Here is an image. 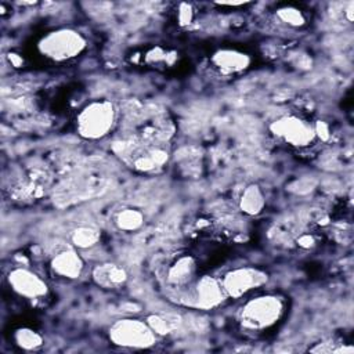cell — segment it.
<instances>
[{
    "label": "cell",
    "instance_id": "obj_19",
    "mask_svg": "<svg viewBox=\"0 0 354 354\" xmlns=\"http://www.w3.org/2000/svg\"><path fill=\"white\" fill-rule=\"evenodd\" d=\"M101 234L91 225H79L69 234L71 245L75 249H90L100 242Z\"/></svg>",
    "mask_w": 354,
    "mask_h": 354
},
{
    "label": "cell",
    "instance_id": "obj_14",
    "mask_svg": "<svg viewBox=\"0 0 354 354\" xmlns=\"http://www.w3.org/2000/svg\"><path fill=\"white\" fill-rule=\"evenodd\" d=\"M93 282L104 289L122 288L127 281L126 270L116 263H100L91 268Z\"/></svg>",
    "mask_w": 354,
    "mask_h": 354
},
{
    "label": "cell",
    "instance_id": "obj_6",
    "mask_svg": "<svg viewBox=\"0 0 354 354\" xmlns=\"http://www.w3.org/2000/svg\"><path fill=\"white\" fill-rule=\"evenodd\" d=\"M270 133L277 141L295 149H306L318 140L315 122L297 113H285L274 119L270 123Z\"/></svg>",
    "mask_w": 354,
    "mask_h": 354
},
{
    "label": "cell",
    "instance_id": "obj_1",
    "mask_svg": "<svg viewBox=\"0 0 354 354\" xmlns=\"http://www.w3.org/2000/svg\"><path fill=\"white\" fill-rule=\"evenodd\" d=\"M286 301L281 295L264 293L248 299L236 313L239 326L249 332H264L277 325L285 314Z\"/></svg>",
    "mask_w": 354,
    "mask_h": 354
},
{
    "label": "cell",
    "instance_id": "obj_10",
    "mask_svg": "<svg viewBox=\"0 0 354 354\" xmlns=\"http://www.w3.org/2000/svg\"><path fill=\"white\" fill-rule=\"evenodd\" d=\"M7 283L12 293L29 301H40L48 296L47 282L25 266H14L7 272Z\"/></svg>",
    "mask_w": 354,
    "mask_h": 354
},
{
    "label": "cell",
    "instance_id": "obj_11",
    "mask_svg": "<svg viewBox=\"0 0 354 354\" xmlns=\"http://www.w3.org/2000/svg\"><path fill=\"white\" fill-rule=\"evenodd\" d=\"M209 64H210V68L217 75L224 77H232L249 69L252 64V58L248 53L242 50L224 47V48L216 50L210 55Z\"/></svg>",
    "mask_w": 354,
    "mask_h": 354
},
{
    "label": "cell",
    "instance_id": "obj_5",
    "mask_svg": "<svg viewBox=\"0 0 354 354\" xmlns=\"http://www.w3.org/2000/svg\"><path fill=\"white\" fill-rule=\"evenodd\" d=\"M170 299L183 307L207 311L221 306L227 296L221 286L220 278L202 275L185 289L171 295Z\"/></svg>",
    "mask_w": 354,
    "mask_h": 354
},
{
    "label": "cell",
    "instance_id": "obj_12",
    "mask_svg": "<svg viewBox=\"0 0 354 354\" xmlns=\"http://www.w3.org/2000/svg\"><path fill=\"white\" fill-rule=\"evenodd\" d=\"M48 268L54 277L72 281L82 275L84 270V260L73 246L62 248L51 256Z\"/></svg>",
    "mask_w": 354,
    "mask_h": 354
},
{
    "label": "cell",
    "instance_id": "obj_9",
    "mask_svg": "<svg viewBox=\"0 0 354 354\" xmlns=\"http://www.w3.org/2000/svg\"><path fill=\"white\" fill-rule=\"evenodd\" d=\"M160 278L169 296L185 289L198 278L196 259L188 253L174 254L162 267Z\"/></svg>",
    "mask_w": 354,
    "mask_h": 354
},
{
    "label": "cell",
    "instance_id": "obj_17",
    "mask_svg": "<svg viewBox=\"0 0 354 354\" xmlns=\"http://www.w3.org/2000/svg\"><path fill=\"white\" fill-rule=\"evenodd\" d=\"M274 22L283 29H301L307 25V15L301 8L285 4L274 11Z\"/></svg>",
    "mask_w": 354,
    "mask_h": 354
},
{
    "label": "cell",
    "instance_id": "obj_7",
    "mask_svg": "<svg viewBox=\"0 0 354 354\" xmlns=\"http://www.w3.org/2000/svg\"><path fill=\"white\" fill-rule=\"evenodd\" d=\"M109 340L123 348L144 350L156 344L158 335L147 321L138 318H120L108 329Z\"/></svg>",
    "mask_w": 354,
    "mask_h": 354
},
{
    "label": "cell",
    "instance_id": "obj_22",
    "mask_svg": "<svg viewBox=\"0 0 354 354\" xmlns=\"http://www.w3.org/2000/svg\"><path fill=\"white\" fill-rule=\"evenodd\" d=\"M178 21L183 25H187L192 21V8L189 4H181L178 10Z\"/></svg>",
    "mask_w": 354,
    "mask_h": 354
},
{
    "label": "cell",
    "instance_id": "obj_3",
    "mask_svg": "<svg viewBox=\"0 0 354 354\" xmlns=\"http://www.w3.org/2000/svg\"><path fill=\"white\" fill-rule=\"evenodd\" d=\"M113 152L133 170L152 173L162 169L169 159L165 144H149L136 137L119 140L113 144Z\"/></svg>",
    "mask_w": 354,
    "mask_h": 354
},
{
    "label": "cell",
    "instance_id": "obj_13",
    "mask_svg": "<svg viewBox=\"0 0 354 354\" xmlns=\"http://www.w3.org/2000/svg\"><path fill=\"white\" fill-rule=\"evenodd\" d=\"M47 177L40 170H29L17 177L10 185V196L15 201H35L44 195Z\"/></svg>",
    "mask_w": 354,
    "mask_h": 354
},
{
    "label": "cell",
    "instance_id": "obj_20",
    "mask_svg": "<svg viewBox=\"0 0 354 354\" xmlns=\"http://www.w3.org/2000/svg\"><path fill=\"white\" fill-rule=\"evenodd\" d=\"M12 340L19 348L26 350V351L37 350L44 343V339H43L41 333L37 332L36 329L30 328V326L17 328L12 333Z\"/></svg>",
    "mask_w": 354,
    "mask_h": 354
},
{
    "label": "cell",
    "instance_id": "obj_4",
    "mask_svg": "<svg viewBox=\"0 0 354 354\" xmlns=\"http://www.w3.org/2000/svg\"><path fill=\"white\" fill-rule=\"evenodd\" d=\"M118 109L112 101L93 100L76 116V131L84 140H101L115 127Z\"/></svg>",
    "mask_w": 354,
    "mask_h": 354
},
{
    "label": "cell",
    "instance_id": "obj_23",
    "mask_svg": "<svg viewBox=\"0 0 354 354\" xmlns=\"http://www.w3.org/2000/svg\"><path fill=\"white\" fill-rule=\"evenodd\" d=\"M296 242H297L299 246L307 249V248H311V246L314 245V238H313V235H310V234H301V235L296 239Z\"/></svg>",
    "mask_w": 354,
    "mask_h": 354
},
{
    "label": "cell",
    "instance_id": "obj_16",
    "mask_svg": "<svg viewBox=\"0 0 354 354\" xmlns=\"http://www.w3.org/2000/svg\"><path fill=\"white\" fill-rule=\"evenodd\" d=\"M145 221L144 213L131 206H123L118 209L113 216H112V223L113 225L123 232H136L138 231Z\"/></svg>",
    "mask_w": 354,
    "mask_h": 354
},
{
    "label": "cell",
    "instance_id": "obj_15",
    "mask_svg": "<svg viewBox=\"0 0 354 354\" xmlns=\"http://www.w3.org/2000/svg\"><path fill=\"white\" fill-rule=\"evenodd\" d=\"M266 206V196L257 184L246 185L238 196V207L243 214L257 216Z\"/></svg>",
    "mask_w": 354,
    "mask_h": 354
},
{
    "label": "cell",
    "instance_id": "obj_2",
    "mask_svg": "<svg viewBox=\"0 0 354 354\" xmlns=\"http://www.w3.org/2000/svg\"><path fill=\"white\" fill-rule=\"evenodd\" d=\"M87 48V39L83 33L73 28L53 29L36 41V51L44 59L62 64L82 55Z\"/></svg>",
    "mask_w": 354,
    "mask_h": 354
},
{
    "label": "cell",
    "instance_id": "obj_8",
    "mask_svg": "<svg viewBox=\"0 0 354 354\" xmlns=\"http://www.w3.org/2000/svg\"><path fill=\"white\" fill-rule=\"evenodd\" d=\"M220 281L227 299H239L267 285L270 275L263 268L241 266L224 272Z\"/></svg>",
    "mask_w": 354,
    "mask_h": 354
},
{
    "label": "cell",
    "instance_id": "obj_18",
    "mask_svg": "<svg viewBox=\"0 0 354 354\" xmlns=\"http://www.w3.org/2000/svg\"><path fill=\"white\" fill-rule=\"evenodd\" d=\"M141 58H142V62L148 66L166 69V68L174 66V64L178 59V55L174 50H170L162 46H152L142 53Z\"/></svg>",
    "mask_w": 354,
    "mask_h": 354
},
{
    "label": "cell",
    "instance_id": "obj_21",
    "mask_svg": "<svg viewBox=\"0 0 354 354\" xmlns=\"http://www.w3.org/2000/svg\"><path fill=\"white\" fill-rule=\"evenodd\" d=\"M308 351L313 353H353V347L347 343H340L335 340L317 343V346L310 347Z\"/></svg>",
    "mask_w": 354,
    "mask_h": 354
}]
</instances>
